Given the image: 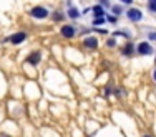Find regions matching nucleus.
<instances>
[{
	"label": "nucleus",
	"mask_w": 156,
	"mask_h": 137,
	"mask_svg": "<svg viewBox=\"0 0 156 137\" xmlns=\"http://www.w3.org/2000/svg\"><path fill=\"white\" fill-rule=\"evenodd\" d=\"M30 13H32V17H35V18H47L48 17V10L45 7H33Z\"/></svg>",
	"instance_id": "1"
},
{
	"label": "nucleus",
	"mask_w": 156,
	"mask_h": 137,
	"mask_svg": "<svg viewBox=\"0 0 156 137\" xmlns=\"http://www.w3.org/2000/svg\"><path fill=\"white\" fill-rule=\"evenodd\" d=\"M126 15H128V18H129L131 22H140L141 18H143V13H141L138 8H129Z\"/></svg>",
	"instance_id": "2"
},
{
	"label": "nucleus",
	"mask_w": 156,
	"mask_h": 137,
	"mask_svg": "<svg viewBox=\"0 0 156 137\" xmlns=\"http://www.w3.org/2000/svg\"><path fill=\"white\" fill-rule=\"evenodd\" d=\"M40 60H42V55H40V51H33V53H30L27 56V61L30 63L32 66H37L40 63Z\"/></svg>",
	"instance_id": "3"
},
{
	"label": "nucleus",
	"mask_w": 156,
	"mask_h": 137,
	"mask_svg": "<svg viewBox=\"0 0 156 137\" xmlns=\"http://www.w3.org/2000/svg\"><path fill=\"white\" fill-rule=\"evenodd\" d=\"M23 40H27V33H23V32H18L15 33V35H12L9 38V42H12L13 45H18V43H22Z\"/></svg>",
	"instance_id": "4"
},
{
	"label": "nucleus",
	"mask_w": 156,
	"mask_h": 137,
	"mask_svg": "<svg viewBox=\"0 0 156 137\" xmlns=\"http://www.w3.org/2000/svg\"><path fill=\"white\" fill-rule=\"evenodd\" d=\"M138 53L140 55H151V53H153V46H151L150 43L141 42L140 45H138Z\"/></svg>",
	"instance_id": "5"
},
{
	"label": "nucleus",
	"mask_w": 156,
	"mask_h": 137,
	"mask_svg": "<svg viewBox=\"0 0 156 137\" xmlns=\"http://www.w3.org/2000/svg\"><path fill=\"white\" fill-rule=\"evenodd\" d=\"M62 36H65V38H72L73 35H75V28L73 27H70V25H65V27H62Z\"/></svg>",
	"instance_id": "6"
},
{
	"label": "nucleus",
	"mask_w": 156,
	"mask_h": 137,
	"mask_svg": "<svg viewBox=\"0 0 156 137\" xmlns=\"http://www.w3.org/2000/svg\"><path fill=\"white\" fill-rule=\"evenodd\" d=\"M83 45L87 46V48H90V50H95V48L98 46V42H96L95 36H88V38L83 40Z\"/></svg>",
	"instance_id": "7"
},
{
	"label": "nucleus",
	"mask_w": 156,
	"mask_h": 137,
	"mask_svg": "<svg viewBox=\"0 0 156 137\" xmlns=\"http://www.w3.org/2000/svg\"><path fill=\"white\" fill-rule=\"evenodd\" d=\"M93 13H95V17H105V10H103L101 5H95L93 7Z\"/></svg>",
	"instance_id": "8"
},
{
	"label": "nucleus",
	"mask_w": 156,
	"mask_h": 137,
	"mask_svg": "<svg viewBox=\"0 0 156 137\" xmlns=\"http://www.w3.org/2000/svg\"><path fill=\"white\" fill-rule=\"evenodd\" d=\"M133 51H135V46H133V45H129V43H128V45L125 46V50H123V55H126V56H129V55H133Z\"/></svg>",
	"instance_id": "9"
},
{
	"label": "nucleus",
	"mask_w": 156,
	"mask_h": 137,
	"mask_svg": "<svg viewBox=\"0 0 156 137\" xmlns=\"http://www.w3.org/2000/svg\"><path fill=\"white\" fill-rule=\"evenodd\" d=\"M68 15H70V18H76L80 13H78L76 8H70V10H68Z\"/></svg>",
	"instance_id": "10"
},
{
	"label": "nucleus",
	"mask_w": 156,
	"mask_h": 137,
	"mask_svg": "<svg viewBox=\"0 0 156 137\" xmlns=\"http://www.w3.org/2000/svg\"><path fill=\"white\" fill-rule=\"evenodd\" d=\"M101 23H105V17H96L93 25H101Z\"/></svg>",
	"instance_id": "11"
},
{
	"label": "nucleus",
	"mask_w": 156,
	"mask_h": 137,
	"mask_svg": "<svg viewBox=\"0 0 156 137\" xmlns=\"http://www.w3.org/2000/svg\"><path fill=\"white\" fill-rule=\"evenodd\" d=\"M148 8H150L151 12H156V2H154V0H150V3H148Z\"/></svg>",
	"instance_id": "12"
},
{
	"label": "nucleus",
	"mask_w": 156,
	"mask_h": 137,
	"mask_svg": "<svg viewBox=\"0 0 156 137\" xmlns=\"http://www.w3.org/2000/svg\"><path fill=\"white\" fill-rule=\"evenodd\" d=\"M53 20H57V22L63 20V13H60V12H55V13H53Z\"/></svg>",
	"instance_id": "13"
},
{
	"label": "nucleus",
	"mask_w": 156,
	"mask_h": 137,
	"mask_svg": "<svg viewBox=\"0 0 156 137\" xmlns=\"http://www.w3.org/2000/svg\"><path fill=\"white\" fill-rule=\"evenodd\" d=\"M111 8H113V13H115V15H120V13H121V7H111Z\"/></svg>",
	"instance_id": "14"
},
{
	"label": "nucleus",
	"mask_w": 156,
	"mask_h": 137,
	"mask_svg": "<svg viewBox=\"0 0 156 137\" xmlns=\"http://www.w3.org/2000/svg\"><path fill=\"white\" fill-rule=\"evenodd\" d=\"M106 45H108V46H115V40H113V38H110V40H108V43H106Z\"/></svg>",
	"instance_id": "15"
},
{
	"label": "nucleus",
	"mask_w": 156,
	"mask_h": 137,
	"mask_svg": "<svg viewBox=\"0 0 156 137\" xmlns=\"http://www.w3.org/2000/svg\"><path fill=\"white\" fill-rule=\"evenodd\" d=\"M108 20H110V23H115V22H116V18H115V17H108Z\"/></svg>",
	"instance_id": "16"
},
{
	"label": "nucleus",
	"mask_w": 156,
	"mask_h": 137,
	"mask_svg": "<svg viewBox=\"0 0 156 137\" xmlns=\"http://www.w3.org/2000/svg\"><path fill=\"white\" fill-rule=\"evenodd\" d=\"M150 38L151 40H156V33H150Z\"/></svg>",
	"instance_id": "17"
},
{
	"label": "nucleus",
	"mask_w": 156,
	"mask_h": 137,
	"mask_svg": "<svg viewBox=\"0 0 156 137\" xmlns=\"http://www.w3.org/2000/svg\"><path fill=\"white\" fill-rule=\"evenodd\" d=\"M100 2H101V3H103V5H108V3H110V2H108V0H100Z\"/></svg>",
	"instance_id": "18"
},
{
	"label": "nucleus",
	"mask_w": 156,
	"mask_h": 137,
	"mask_svg": "<svg viewBox=\"0 0 156 137\" xmlns=\"http://www.w3.org/2000/svg\"><path fill=\"white\" fill-rule=\"evenodd\" d=\"M121 2H123V3H131L133 0H121Z\"/></svg>",
	"instance_id": "19"
},
{
	"label": "nucleus",
	"mask_w": 156,
	"mask_h": 137,
	"mask_svg": "<svg viewBox=\"0 0 156 137\" xmlns=\"http://www.w3.org/2000/svg\"><path fill=\"white\" fill-rule=\"evenodd\" d=\"M153 78H154V81H156V69H154V73H153Z\"/></svg>",
	"instance_id": "20"
},
{
	"label": "nucleus",
	"mask_w": 156,
	"mask_h": 137,
	"mask_svg": "<svg viewBox=\"0 0 156 137\" xmlns=\"http://www.w3.org/2000/svg\"><path fill=\"white\" fill-rule=\"evenodd\" d=\"M144 137H150V135H144Z\"/></svg>",
	"instance_id": "21"
},
{
	"label": "nucleus",
	"mask_w": 156,
	"mask_h": 137,
	"mask_svg": "<svg viewBox=\"0 0 156 137\" xmlns=\"http://www.w3.org/2000/svg\"><path fill=\"white\" fill-rule=\"evenodd\" d=\"M154 2H156V0H154Z\"/></svg>",
	"instance_id": "22"
}]
</instances>
